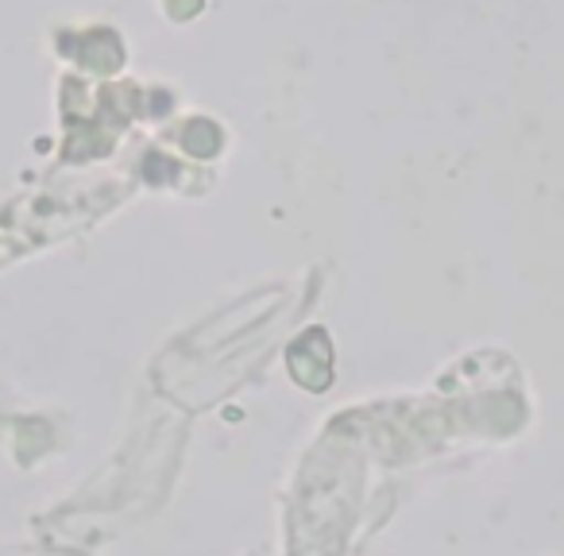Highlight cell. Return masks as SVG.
Instances as JSON below:
<instances>
[{"instance_id":"cell-1","label":"cell","mask_w":564,"mask_h":556,"mask_svg":"<svg viewBox=\"0 0 564 556\" xmlns=\"http://www.w3.org/2000/svg\"><path fill=\"white\" fill-rule=\"evenodd\" d=\"M74 220L82 217H66V201H51V197H24V201L0 205V263L20 251H32L43 240H55Z\"/></svg>"}]
</instances>
